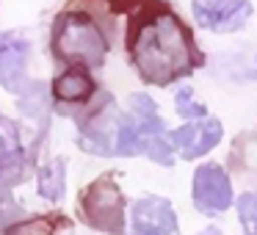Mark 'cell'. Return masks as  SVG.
Here are the masks:
<instances>
[{"instance_id": "cell-4", "label": "cell", "mask_w": 257, "mask_h": 235, "mask_svg": "<svg viewBox=\"0 0 257 235\" xmlns=\"http://www.w3.org/2000/svg\"><path fill=\"white\" fill-rule=\"evenodd\" d=\"M194 205L199 213H224L232 202V185L218 163H202L194 172Z\"/></svg>"}, {"instance_id": "cell-10", "label": "cell", "mask_w": 257, "mask_h": 235, "mask_svg": "<svg viewBox=\"0 0 257 235\" xmlns=\"http://www.w3.org/2000/svg\"><path fill=\"white\" fill-rule=\"evenodd\" d=\"M91 94H94V80L83 67H69L53 80V97L61 105H83L91 100Z\"/></svg>"}, {"instance_id": "cell-13", "label": "cell", "mask_w": 257, "mask_h": 235, "mask_svg": "<svg viewBox=\"0 0 257 235\" xmlns=\"http://www.w3.org/2000/svg\"><path fill=\"white\" fill-rule=\"evenodd\" d=\"M61 218H45V216H34L25 221H12L0 227V235H56V224Z\"/></svg>"}, {"instance_id": "cell-16", "label": "cell", "mask_w": 257, "mask_h": 235, "mask_svg": "<svg viewBox=\"0 0 257 235\" xmlns=\"http://www.w3.org/2000/svg\"><path fill=\"white\" fill-rule=\"evenodd\" d=\"M238 216L243 221L246 232L257 235V194H243L238 202Z\"/></svg>"}, {"instance_id": "cell-8", "label": "cell", "mask_w": 257, "mask_h": 235, "mask_svg": "<svg viewBox=\"0 0 257 235\" xmlns=\"http://www.w3.org/2000/svg\"><path fill=\"white\" fill-rule=\"evenodd\" d=\"M177 216L166 199H139L133 205V235H174Z\"/></svg>"}, {"instance_id": "cell-5", "label": "cell", "mask_w": 257, "mask_h": 235, "mask_svg": "<svg viewBox=\"0 0 257 235\" xmlns=\"http://www.w3.org/2000/svg\"><path fill=\"white\" fill-rule=\"evenodd\" d=\"M124 119L119 116L116 105L108 102L102 105L97 113H91L89 122L80 128V150L91 152V155H116V141H119V130H122Z\"/></svg>"}, {"instance_id": "cell-11", "label": "cell", "mask_w": 257, "mask_h": 235, "mask_svg": "<svg viewBox=\"0 0 257 235\" xmlns=\"http://www.w3.org/2000/svg\"><path fill=\"white\" fill-rule=\"evenodd\" d=\"M64 180H67V163L61 158L45 163L39 169V194L50 202L61 199V191H64Z\"/></svg>"}, {"instance_id": "cell-17", "label": "cell", "mask_w": 257, "mask_h": 235, "mask_svg": "<svg viewBox=\"0 0 257 235\" xmlns=\"http://www.w3.org/2000/svg\"><path fill=\"white\" fill-rule=\"evenodd\" d=\"M108 6H111V12L122 14V12H136V9L141 6V3H147V0H105Z\"/></svg>"}, {"instance_id": "cell-1", "label": "cell", "mask_w": 257, "mask_h": 235, "mask_svg": "<svg viewBox=\"0 0 257 235\" xmlns=\"http://www.w3.org/2000/svg\"><path fill=\"white\" fill-rule=\"evenodd\" d=\"M127 58L150 86H169L205 64L191 28L169 3L147 0L127 20Z\"/></svg>"}, {"instance_id": "cell-9", "label": "cell", "mask_w": 257, "mask_h": 235, "mask_svg": "<svg viewBox=\"0 0 257 235\" xmlns=\"http://www.w3.org/2000/svg\"><path fill=\"white\" fill-rule=\"evenodd\" d=\"M28 61V42L20 34H0V83L20 94V80Z\"/></svg>"}, {"instance_id": "cell-12", "label": "cell", "mask_w": 257, "mask_h": 235, "mask_svg": "<svg viewBox=\"0 0 257 235\" xmlns=\"http://www.w3.org/2000/svg\"><path fill=\"white\" fill-rule=\"evenodd\" d=\"M23 161V144H20V130L12 119L0 116V166Z\"/></svg>"}, {"instance_id": "cell-6", "label": "cell", "mask_w": 257, "mask_h": 235, "mask_svg": "<svg viewBox=\"0 0 257 235\" xmlns=\"http://www.w3.org/2000/svg\"><path fill=\"white\" fill-rule=\"evenodd\" d=\"M191 9L199 28L216 34H232L251 17L249 0H194Z\"/></svg>"}, {"instance_id": "cell-3", "label": "cell", "mask_w": 257, "mask_h": 235, "mask_svg": "<svg viewBox=\"0 0 257 235\" xmlns=\"http://www.w3.org/2000/svg\"><path fill=\"white\" fill-rule=\"evenodd\" d=\"M78 213L83 218V224H89L97 232H108V235H122L124 224H127L124 196L111 174H102L89 188L80 191Z\"/></svg>"}, {"instance_id": "cell-15", "label": "cell", "mask_w": 257, "mask_h": 235, "mask_svg": "<svg viewBox=\"0 0 257 235\" xmlns=\"http://www.w3.org/2000/svg\"><path fill=\"white\" fill-rule=\"evenodd\" d=\"M174 108H177V113H180L183 119H202V116H207L205 105L194 100V91H191L188 86H183V89L177 91V100H174Z\"/></svg>"}, {"instance_id": "cell-14", "label": "cell", "mask_w": 257, "mask_h": 235, "mask_svg": "<svg viewBox=\"0 0 257 235\" xmlns=\"http://www.w3.org/2000/svg\"><path fill=\"white\" fill-rule=\"evenodd\" d=\"M139 152H144V136L133 119H124L116 141V155H139Z\"/></svg>"}, {"instance_id": "cell-7", "label": "cell", "mask_w": 257, "mask_h": 235, "mask_svg": "<svg viewBox=\"0 0 257 235\" xmlns=\"http://www.w3.org/2000/svg\"><path fill=\"white\" fill-rule=\"evenodd\" d=\"M221 122H216V119L210 116H202V119H191L188 125H183L180 130H174L172 136H169V144H172V150L180 152V158H185V161H194V158L205 155V152H210L213 147L221 141Z\"/></svg>"}, {"instance_id": "cell-2", "label": "cell", "mask_w": 257, "mask_h": 235, "mask_svg": "<svg viewBox=\"0 0 257 235\" xmlns=\"http://www.w3.org/2000/svg\"><path fill=\"white\" fill-rule=\"evenodd\" d=\"M50 50L56 61L67 67L97 69L111 53V36L102 23L86 9H67L56 17L50 34Z\"/></svg>"}]
</instances>
